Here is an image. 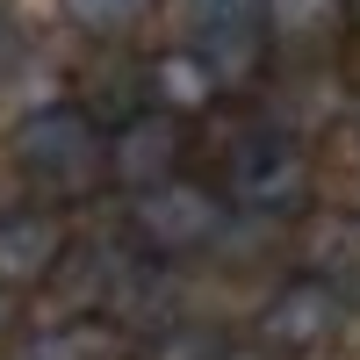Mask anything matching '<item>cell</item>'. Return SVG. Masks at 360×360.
Segmentation results:
<instances>
[{"instance_id": "obj_14", "label": "cell", "mask_w": 360, "mask_h": 360, "mask_svg": "<svg viewBox=\"0 0 360 360\" xmlns=\"http://www.w3.org/2000/svg\"><path fill=\"white\" fill-rule=\"evenodd\" d=\"M0 44H8V22H0Z\"/></svg>"}, {"instance_id": "obj_5", "label": "cell", "mask_w": 360, "mask_h": 360, "mask_svg": "<svg viewBox=\"0 0 360 360\" xmlns=\"http://www.w3.org/2000/svg\"><path fill=\"white\" fill-rule=\"evenodd\" d=\"M231 224V202L217 195V180H166V188L137 195L130 202V245L144 266H166V259H195L224 238Z\"/></svg>"}, {"instance_id": "obj_9", "label": "cell", "mask_w": 360, "mask_h": 360, "mask_svg": "<svg viewBox=\"0 0 360 360\" xmlns=\"http://www.w3.org/2000/svg\"><path fill=\"white\" fill-rule=\"evenodd\" d=\"M15 360H137V339L123 332L115 317H94V310H72L58 324H37Z\"/></svg>"}, {"instance_id": "obj_8", "label": "cell", "mask_w": 360, "mask_h": 360, "mask_svg": "<svg viewBox=\"0 0 360 360\" xmlns=\"http://www.w3.org/2000/svg\"><path fill=\"white\" fill-rule=\"evenodd\" d=\"M72 108H79L94 130H115V123H130L137 108H152V94H144V58L101 44V51L72 72Z\"/></svg>"}, {"instance_id": "obj_10", "label": "cell", "mask_w": 360, "mask_h": 360, "mask_svg": "<svg viewBox=\"0 0 360 360\" xmlns=\"http://www.w3.org/2000/svg\"><path fill=\"white\" fill-rule=\"evenodd\" d=\"M159 0H58V15H65L79 37H94V44H108V37H130V29L152 15Z\"/></svg>"}, {"instance_id": "obj_7", "label": "cell", "mask_w": 360, "mask_h": 360, "mask_svg": "<svg viewBox=\"0 0 360 360\" xmlns=\"http://www.w3.org/2000/svg\"><path fill=\"white\" fill-rule=\"evenodd\" d=\"M65 252H72V224L58 217L51 202L0 209V295H22V288L58 281Z\"/></svg>"}, {"instance_id": "obj_11", "label": "cell", "mask_w": 360, "mask_h": 360, "mask_svg": "<svg viewBox=\"0 0 360 360\" xmlns=\"http://www.w3.org/2000/svg\"><path fill=\"white\" fill-rule=\"evenodd\" d=\"M217 360H274V353H259L252 339H224V346H217Z\"/></svg>"}, {"instance_id": "obj_4", "label": "cell", "mask_w": 360, "mask_h": 360, "mask_svg": "<svg viewBox=\"0 0 360 360\" xmlns=\"http://www.w3.org/2000/svg\"><path fill=\"white\" fill-rule=\"evenodd\" d=\"M353 303L339 295V281L310 274V266H295V274H281L274 288L259 295L252 310V346L274 353V360H324L339 353L353 339Z\"/></svg>"}, {"instance_id": "obj_1", "label": "cell", "mask_w": 360, "mask_h": 360, "mask_svg": "<svg viewBox=\"0 0 360 360\" xmlns=\"http://www.w3.org/2000/svg\"><path fill=\"white\" fill-rule=\"evenodd\" d=\"M217 195L245 224H295L317 202V159L281 115H252L217 152Z\"/></svg>"}, {"instance_id": "obj_13", "label": "cell", "mask_w": 360, "mask_h": 360, "mask_svg": "<svg viewBox=\"0 0 360 360\" xmlns=\"http://www.w3.org/2000/svg\"><path fill=\"white\" fill-rule=\"evenodd\" d=\"M15 332V295H0V339Z\"/></svg>"}, {"instance_id": "obj_2", "label": "cell", "mask_w": 360, "mask_h": 360, "mask_svg": "<svg viewBox=\"0 0 360 360\" xmlns=\"http://www.w3.org/2000/svg\"><path fill=\"white\" fill-rule=\"evenodd\" d=\"M8 159L37 195L79 202L108 180V130H94L72 101H44L8 130Z\"/></svg>"}, {"instance_id": "obj_3", "label": "cell", "mask_w": 360, "mask_h": 360, "mask_svg": "<svg viewBox=\"0 0 360 360\" xmlns=\"http://www.w3.org/2000/svg\"><path fill=\"white\" fill-rule=\"evenodd\" d=\"M173 22V51H195L217 86H252L274 65V15L266 0H166Z\"/></svg>"}, {"instance_id": "obj_12", "label": "cell", "mask_w": 360, "mask_h": 360, "mask_svg": "<svg viewBox=\"0 0 360 360\" xmlns=\"http://www.w3.org/2000/svg\"><path fill=\"white\" fill-rule=\"evenodd\" d=\"M346 37H353V51H360V0H346Z\"/></svg>"}, {"instance_id": "obj_6", "label": "cell", "mask_w": 360, "mask_h": 360, "mask_svg": "<svg viewBox=\"0 0 360 360\" xmlns=\"http://www.w3.org/2000/svg\"><path fill=\"white\" fill-rule=\"evenodd\" d=\"M188 159H195V123L166 108H137L130 123L108 130V188H123L130 202L166 180H188Z\"/></svg>"}]
</instances>
